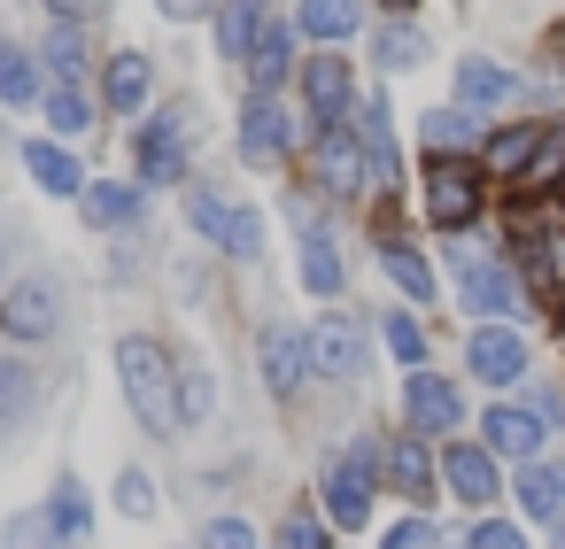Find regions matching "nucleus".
Segmentation results:
<instances>
[{"label": "nucleus", "instance_id": "obj_1", "mask_svg": "<svg viewBox=\"0 0 565 549\" xmlns=\"http://www.w3.org/2000/svg\"><path fill=\"white\" fill-rule=\"evenodd\" d=\"M117 387H125V402H132V418L148 426V433H179L186 418H179V372H171V348L163 341H148V333H125L117 341Z\"/></svg>", "mask_w": 565, "mask_h": 549}, {"label": "nucleus", "instance_id": "obj_2", "mask_svg": "<svg viewBox=\"0 0 565 549\" xmlns=\"http://www.w3.org/2000/svg\"><path fill=\"white\" fill-rule=\"evenodd\" d=\"M418 209H426L434 233H465V225L488 209V171H480V155H426Z\"/></svg>", "mask_w": 565, "mask_h": 549}, {"label": "nucleus", "instance_id": "obj_3", "mask_svg": "<svg viewBox=\"0 0 565 549\" xmlns=\"http://www.w3.org/2000/svg\"><path fill=\"white\" fill-rule=\"evenodd\" d=\"M318 495H326V526H349V534H356V526L372 518V495H380V449H372V441L333 449Z\"/></svg>", "mask_w": 565, "mask_h": 549}, {"label": "nucleus", "instance_id": "obj_4", "mask_svg": "<svg viewBox=\"0 0 565 549\" xmlns=\"http://www.w3.org/2000/svg\"><path fill=\"white\" fill-rule=\"evenodd\" d=\"M55 325H63V279L55 271H32L17 287H0V333H9L17 348L55 341Z\"/></svg>", "mask_w": 565, "mask_h": 549}, {"label": "nucleus", "instance_id": "obj_5", "mask_svg": "<svg viewBox=\"0 0 565 549\" xmlns=\"http://www.w3.org/2000/svg\"><path fill=\"white\" fill-rule=\"evenodd\" d=\"M186 217H194V233H202L217 256H233V263H248V256L264 248V217H256L248 202L217 194V186H202V194L186 202Z\"/></svg>", "mask_w": 565, "mask_h": 549}, {"label": "nucleus", "instance_id": "obj_6", "mask_svg": "<svg viewBox=\"0 0 565 549\" xmlns=\"http://www.w3.org/2000/svg\"><path fill=\"white\" fill-rule=\"evenodd\" d=\"M302 140V117L295 109H279V94H248L241 101V132H233V148H241V163H279L287 148Z\"/></svg>", "mask_w": 565, "mask_h": 549}, {"label": "nucleus", "instance_id": "obj_7", "mask_svg": "<svg viewBox=\"0 0 565 549\" xmlns=\"http://www.w3.org/2000/svg\"><path fill=\"white\" fill-rule=\"evenodd\" d=\"M310 163H318V186H326L333 202H356V194L372 186V163H364L356 125H318V132H310Z\"/></svg>", "mask_w": 565, "mask_h": 549}, {"label": "nucleus", "instance_id": "obj_8", "mask_svg": "<svg viewBox=\"0 0 565 549\" xmlns=\"http://www.w3.org/2000/svg\"><path fill=\"white\" fill-rule=\"evenodd\" d=\"M457 294H465V310H480V317H519L526 310V287H519V271L503 263V256H457Z\"/></svg>", "mask_w": 565, "mask_h": 549}, {"label": "nucleus", "instance_id": "obj_9", "mask_svg": "<svg viewBox=\"0 0 565 549\" xmlns=\"http://www.w3.org/2000/svg\"><path fill=\"white\" fill-rule=\"evenodd\" d=\"M302 71V109H310V132L318 125H349V101H356V63L349 55H310V63H295Z\"/></svg>", "mask_w": 565, "mask_h": 549}, {"label": "nucleus", "instance_id": "obj_10", "mask_svg": "<svg viewBox=\"0 0 565 549\" xmlns=\"http://www.w3.org/2000/svg\"><path fill=\"white\" fill-rule=\"evenodd\" d=\"M132 163H140V186H179V171H186V117L179 109H156L140 125Z\"/></svg>", "mask_w": 565, "mask_h": 549}, {"label": "nucleus", "instance_id": "obj_11", "mask_svg": "<svg viewBox=\"0 0 565 549\" xmlns=\"http://www.w3.org/2000/svg\"><path fill=\"white\" fill-rule=\"evenodd\" d=\"M542 148H550V125H503V132L480 140V171H488L495 186H519V179H534Z\"/></svg>", "mask_w": 565, "mask_h": 549}, {"label": "nucleus", "instance_id": "obj_12", "mask_svg": "<svg viewBox=\"0 0 565 549\" xmlns=\"http://www.w3.org/2000/svg\"><path fill=\"white\" fill-rule=\"evenodd\" d=\"M465 372H472L480 387H511V379H526V341L488 317V325L465 341Z\"/></svg>", "mask_w": 565, "mask_h": 549}, {"label": "nucleus", "instance_id": "obj_13", "mask_svg": "<svg viewBox=\"0 0 565 549\" xmlns=\"http://www.w3.org/2000/svg\"><path fill=\"white\" fill-rule=\"evenodd\" d=\"M403 418H411V433H457L465 402H457V387H449L441 372L411 364V379H403Z\"/></svg>", "mask_w": 565, "mask_h": 549}, {"label": "nucleus", "instance_id": "obj_14", "mask_svg": "<svg viewBox=\"0 0 565 549\" xmlns=\"http://www.w3.org/2000/svg\"><path fill=\"white\" fill-rule=\"evenodd\" d=\"M434 456H426V433H395L387 449H380V480H387V495H403V503H434Z\"/></svg>", "mask_w": 565, "mask_h": 549}, {"label": "nucleus", "instance_id": "obj_15", "mask_svg": "<svg viewBox=\"0 0 565 549\" xmlns=\"http://www.w3.org/2000/svg\"><path fill=\"white\" fill-rule=\"evenodd\" d=\"M310 364H318L326 379H356V372H364V325H356L349 310H326V317L310 325Z\"/></svg>", "mask_w": 565, "mask_h": 549}, {"label": "nucleus", "instance_id": "obj_16", "mask_svg": "<svg viewBox=\"0 0 565 549\" xmlns=\"http://www.w3.org/2000/svg\"><path fill=\"white\" fill-rule=\"evenodd\" d=\"M256 364H264V387H271V395H295V387H302V372H318V364H310V333H302V325H271V333L256 341Z\"/></svg>", "mask_w": 565, "mask_h": 549}, {"label": "nucleus", "instance_id": "obj_17", "mask_svg": "<svg viewBox=\"0 0 565 549\" xmlns=\"http://www.w3.org/2000/svg\"><path fill=\"white\" fill-rule=\"evenodd\" d=\"M441 480L457 487V503H495L503 495V472H495V449H480V441H457L449 456H441Z\"/></svg>", "mask_w": 565, "mask_h": 549}, {"label": "nucleus", "instance_id": "obj_18", "mask_svg": "<svg viewBox=\"0 0 565 549\" xmlns=\"http://www.w3.org/2000/svg\"><path fill=\"white\" fill-rule=\"evenodd\" d=\"M480 433H488V449H495V456H519V464H534V456H542V418H534L526 402H495V410L480 418Z\"/></svg>", "mask_w": 565, "mask_h": 549}, {"label": "nucleus", "instance_id": "obj_19", "mask_svg": "<svg viewBox=\"0 0 565 549\" xmlns=\"http://www.w3.org/2000/svg\"><path fill=\"white\" fill-rule=\"evenodd\" d=\"M24 171H32V186H47V194H63V202L86 194V163H78L63 140H24Z\"/></svg>", "mask_w": 565, "mask_h": 549}, {"label": "nucleus", "instance_id": "obj_20", "mask_svg": "<svg viewBox=\"0 0 565 549\" xmlns=\"http://www.w3.org/2000/svg\"><path fill=\"white\" fill-rule=\"evenodd\" d=\"M264 24H271V0H217V63H248Z\"/></svg>", "mask_w": 565, "mask_h": 549}, {"label": "nucleus", "instance_id": "obj_21", "mask_svg": "<svg viewBox=\"0 0 565 549\" xmlns=\"http://www.w3.org/2000/svg\"><path fill=\"white\" fill-rule=\"evenodd\" d=\"M356 140H364V163H372V194H395V186H403V171H395V132H387V101H380V94L364 101Z\"/></svg>", "mask_w": 565, "mask_h": 549}, {"label": "nucleus", "instance_id": "obj_22", "mask_svg": "<svg viewBox=\"0 0 565 549\" xmlns=\"http://www.w3.org/2000/svg\"><path fill=\"white\" fill-rule=\"evenodd\" d=\"M78 209H86V225H102V233H117V225H132V217L148 209V186H125V179H86V194H78Z\"/></svg>", "mask_w": 565, "mask_h": 549}, {"label": "nucleus", "instance_id": "obj_23", "mask_svg": "<svg viewBox=\"0 0 565 549\" xmlns=\"http://www.w3.org/2000/svg\"><path fill=\"white\" fill-rule=\"evenodd\" d=\"M511 94H519V78H511L503 63H488V55L457 63V109H472V117H480V109H503Z\"/></svg>", "mask_w": 565, "mask_h": 549}, {"label": "nucleus", "instance_id": "obj_24", "mask_svg": "<svg viewBox=\"0 0 565 549\" xmlns=\"http://www.w3.org/2000/svg\"><path fill=\"white\" fill-rule=\"evenodd\" d=\"M519 510L534 518V526H565V464H526L519 472Z\"/></svg>", "mask_w": 565, "mask_h": 549}, {"label": "nucleus", "instance_id": "obj_25", "mask_svg": "<svg viewBox=\"0 0 565 549\" xmlns=\"http://www.w3.org/2000/svg\"><path fill=\"white\" fill-rule=\"evenodd\" d=\"M295 71V32L287 24H264V40L248 47V94H279Z\"/></svg>", "mask_w": 565, "mask_h": 549}, {"label": "nucleus", "instance_id": "obj_26", "mask_svg": "<svg viewBox=\"0 0 565 549\" xmlns=\"http://www.w3.org/2000/svg\"><path fill=\"white\" fill-rule=\"evenodd\" d=\"M40 109H47V125H55V140H78V132H94V94H86L78 78H47V94H40Z\"/></svg>", "mask_w": 565, "mask_h": 549}, {"label": "nucleus", "instance_id": "obj_27", "mask_svg": "<svg viewBox=\"0 0 565 549\" xmlns=\"http://www.w3.org/2000/svg\"><path fill=\"white\" fill-rule=\"evenodd\" d=\"M295 24L310 32V40H326V47H341L356 24H364V0H295Z\"/></svg>", "mask_w": 565, "mask_h": 549}, {"label": "nucleus", "instance_id": "obj_28", "mask_svg": "<svg viewBox=\"0 0 565 549\" xmlns=\"http://www.w3.org/2000/svg\"><path fill=\"white\" fill-rule=\"evenodd\" d=\"M148 86H156L148 55H109V71H102V101H109L117 117H132V109L148 101Z\"/></svg>", "mask_w": 565, "mask_h": 549}, {"label": "nucleus", "instance_id": "obj_29", "mask_svg": "<svg viewBox=\"0 0 565 549\" xmlns=\"http://www.w3.org/2000/svg\"><path fill=\"white\" fill-rule=\"evenodd\" d=\"M480 140H488V132L472 125V109H434V117L418 125V148H426V155H465V148L480 155Z\"/></svg>", "mask_w": 565, "mask_h": 549}, {"label": "nucleus", "instance_id": "obj_30", "mask_svg": "<svg viewBox=\"0 0 565 549\" xmlns=\"http://www.w3.org/2000/svg\"><path fill=\"white\" fill-rule=\"evenodd\" d=\"M32 402H40V372L24 356H0V433H17L32 418Z\"/></svg>", "mask_w": 565, "mask_h": 549}, {"label": "nucleus", "instance_id": "obj_31", "mask_svg": "<svg viewBox=\"0 0 565 549\" xmlns=\"http://www.w3.org/2000/svg\"><path fill=\"white\" fill-rule=\"evenodd\" d=\"M302 287H310L318 302L341 294V256H333V233H326V225H302Z\"/></svg>", "mask_w": 565, "mask_h": 549}, {"label": "nucleus", "instance_id": "obj_32", "mask_svg": "<svg viewBox=\"0 0 565 549\" xmlns=\"http://www.w3.org/2000/svg\"><path fill=\"white\" fill-rule=\"evenodd\" d=\"M380 263H387V279L411 294V302H434L441 294V279H434V263L411 248V240H380Z\"/></svg>", "mask_w": 565, "mask_h": 549}, {"label": "nucleus", "instance_id": "obj_33", "mask_svg": "<svg viewBox=\"0 0 565 549\" xmlns=\"http://www.w3.org/2000/svg\"><path fill=\"white\" fill-rule=\"evenodd\" d=\"M40 94H47L40 55H24L17 40H0V101H9V109H24V101H40Z\"/></svg>", "mask_w": 565, "mask_h": 549}, {"label": "nucleus", "instance_id": "obj_34", "mask_svg": "<svg viewBox=\"0 0 565 549\" xmlns=\"http://www.w3.org/2000/svg\"><path fill=\"white\" fill-rule=\"evenodd\" d=\"M40 63H47V78H86V24H47Z\"/></svg>", "mask_w": 565, "mask_h": 549}, {"label": "nucleus", "instance_id": "obj_35", "mask_svg": "<svg viewBox=\"0 0 565 549\" xmlns=\"http://www.w3.org/2000/svg\"><path fill=\"white\" fill-rule=\"evenodd\" d=\"M0 549H63L55 510H17L9 526H0Z\"/></svg>", "mask_w": 565, "mask_h": 549}, {"label": "nucleus", "instance_id": "obj_36", "mask_svg": "<svg viewBox=\"0 0 565 549\" xmlns=\"http://www.w3.org/2000/svg\"><path fill=\"white\" fill-rule=\"evenodd\" d=\"M372 55H380V71H418V63H426V32H411V24H387V32L372 40Z\"/></svg>", "mask_w": 565, "mask_h": 549}, {"label": "nucleus", "instance_id": "obj_37", "mask_svg": "<svg viewBox=\"0 0 565 549\" xmlns=\"http://www.w3.org/2000/svg\"><path fill=\"white\" fill-rule=\"evenodd\" d=\"M47 510H55V526H63V541H86V526H94V510H86V487H78V480H63Z\"/></svg>", "mask_w": 565, "mask_h": 549}, {"label": "nucleus", "instance_id": "obj_38", "mask_svg": "<svg viewBox=\"0 0 565 549\" xmlns=\"http://www.w3.org/2000/svg\"><path fill=\"white\" fill-rule=\"evenodd\" d=\"M380 341L395 348V364H426V325H418V317H403V310H395V317L380 325Z\"/></svg>", "mask_w": 565, "mask_h": 549}, {"label": "nucleus", "instance_id": "obj_39", "mask_svg": "<svg viewBox=\"0 0 565 549\" xmlns=\"http://www.w3.org/2000/svg\"><path fill=\"white\" fill-rule=\"evenodd\" d=\"M117 510L125 518H156V480L148 472H117Z\"/></svg>", "mask_w": 565, "mask_h": 549}, {"label": "nucleus", "instance_id": "obj_40", "mask_svg": "<svg viewBox=\"0 0 565 549\" xmlns=\"http://www.w3.org/2000/svg\"><path fill=\"white\" fill-rule=\"evenodd\" d=\"M202 549H256V526L248 518H210L202 526Z\"/></svg>", "mask_w": 565, "mask_h": 549}, {"label": "nucleus", "instance_id": "obj_41", "mask_svg": "<svg viewBox=\"0 0 565 549\" xmlns=\"http://www.w3.org/2000/svg\"><path fill=\"white\" fill-rule=\"evenodd\" d=\"M279 549H326V518H310V510H287V526H279Z\"/></svg>", "mask_w": 565, "mask_h": 549}, {"label": "nucleus", "instance_id": "obj_42", "mask_svg": "<svg viewBox=\"0 0 565 549\" xmlns=\"http://www.w3.org/2000/svg\"><path fill=\"white\" fill-rule=\"evenodd\" d=\"M380 549H441V534H434V518L418 510V518H403V526H395V534H387Z\"/></svg>", "mask_w": 565, "mask_h": 549}, {"label": "nucleus", "instance_id": "obj_43", "mask_svg": "<svg viewBox=\"0 0 565 549\" xmlns=\"http://www.w3.org/2000/svg\"><path fill=\"white\" fill-rule=\"evenodd\" d=\"M465 549H526V534H519V526H503V518H480V526L465 534Z\"/></svg>", "mask_w": 565, "mask_h": 549}, {"label": "nucleus", "instance_id": "obj_44", "mask_svg": "<svg viewBox=\"0 0 565 549\" xmlns=\"http://www.w3.org/2000/svg\"><path fill=\"white\" fill-rule=\"evenodd\" d=\"M109 0H47V24H94Z\"/></svg>", "mask_w": 565, "mask_h": 549}, {"label": "nucleus", "instance_id": "obj_45", "mask_svg": "<svg viewBox=\"0 0 565 549\" xmlns=\"http://www.w3.org/2000/svg\"><path fill=\"white\" fill-rule=\"evenodd\" d=\"M156 9H163L171 24H202V17H217V0H156Z\"/></svg>", "mask_w": 565, "mask_h": 549}, {"label": "nucleus", "instance_id": "obj_46", "mask_svg": "<svg viewBox=\"0 0 565 549\" xmlns=\"http://www.w3.org/2000/svg\"><path fill=\"white\" fill-rule=\"evenodd\" d=\"M210 410V372H186V402H179V418H202Z\"/></svg>", "mask_w": 565, "mask_h": 549}, {"label": "nucleus", "instance_id": "obj_47", "mask_svg": "<svg viewBox=\"0 0 565 549\" xmlns=\"http://www.w3.org/2000/svg\"><path fill=\"white\" fill-rule=\"evenodd\" d=\"M526 410H534L542 426H557V418H565V395H557V387H534V402H526Z\"/></svg>", "mask_w": 565, "mask_h": 549}, {"label": "nucleus", "instance_id": "obj_48", "mask_svg": "<svg viewBox=\"0 0 565 549\" xmlns=\"http://www.w3.org/2000/svg\"><path fill=\"white\" fill-rule=\"evenodd\" d=\"M0 287H9V240H0Z\"/></svg>", "mask_w": 565, "mask_h": 549}, {"label": "nucleus", "instance_id": "obj_49", "mask_svg": "<svg viewBox=\"0 0 565 549\" xmlns=\"http://www.w3.org/2000/svg\"><path fill=\"white\" fill-rule=\"evenodd\" d=\"M387 9H395V17H403V9H411V0H387Z\"/></svg>", "mask_w": 565, "mask_h": 549}, {"label": "nucleus", "instance_id": "obj_50", "mask_svg": "<svg viewBox=\"0 0 565 549\" xmlns=\"http://www.w3.org/2000/svg\"><path fill=\"white\" fill-rule=\"evenodd\" d=\"M557 202H565V179H557Z\"/></svg>", "mask_w": 565, "mask_h": 549}, {"label": "nucleus", "instance_id": "obj_51", "mask_svg": "<svg viewBox=\"0 0 565 549\" xmlns=\"http://www.w3.org/2000/svg\"><path fill=\"white\" fill-rule=\"evenodd\" d=\"M271 549H279V541H271Z\"/></svg>", "mask_w": 565, "mask_h": 549}]
</instances>
